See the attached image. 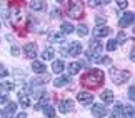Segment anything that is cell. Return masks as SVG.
I'll return each instance as SVG.
<instances>
[{
  "mask_svg": "<svg viewBox=\"0 0 135 118\" xmlns=\"http://www.w3.org/2000/svg\"><path fill=\"white\" fill-rule=\"evenodd\" d=\"M103 80H105V73L98 68H92V70L87 71V73H84L80 81L87 88H98V86H102Z\"/></svg>",
  "mask_w": 135,
  "mask_h": 118,
  "instance_id": "obj_1",
  "label": "cell"
},
{
  "mask_svg": "<svg viewBox=\"0 0 135 118\" xmlns=\"http://www.w3.org/2000/svg\"><path fill=\"white\" fill-rule=\"evenodd\" d=\"M8 18H10V25L15 27V28H20V25L25 23V17H23V13H22V8L17 7V5H12V7H10Z\"/></svg>",
  "mask_w": 135,
  "mask_h": 118,
  "instance_id": "obj_2",
  "label": "cell"
},
{
  "mask_svg": "<svg viewBox=\"0 0 135 118\" xmlns=\"http://www.w3.org/2000/svg\"><path fill=\"white\" fill-rule=\"evenodd\" d=\"M67 13H69V17L75 18V20L80 18L84 15V3L80 0H69V3H67Z\"/></svg>",
  "mask_w": 135,
  "mask_h": 118,
  "instance_id": "obj_3",
  "label": "cell"
},
{
  "mask_svg": "<svg viewBox=\"0 0 135 118\" xmlns=\"http://www.w3.org/2000/svg\"><path fill=\"white\" fill-rule=\"evenodd\" d=\"M102 50H103V45L98 40H90V48L85 52V57L90 61H97L98 57H100V53H102Z\"/></svg>",
  "mask_w": 135,
  "mask_h": 118,
  "instance_id": "obj_4",
  "label": "cell"
},
{
  "mask_svg": "<svg viewBox=\"0 0 135 118\" xmlns=\"http://www.w3.org/2000/svg\"><path fill=\"white\" fill-rule=\"evenodd\" d=\"M128 78H130V71H127V70L118 71V70H115V68H112V81H113L115 85L125 83Z\"/></svg>",
  "mask_w": 135,
  "mask_h": 118,
  "instance_id": "obj_5",
  "label": "cell"
},
{
  "mask_svg": "<svg viewBox=\"0 0 135 118\" xmlns=\"http://www.w3.org/2000/svg\"><path fill=\"white\" fill-rule=\"evenodd\" d=\"M133 18H135L133 12H125V13L122 15V18L118 20V27H120V28L130 27V25H133Z\"/></svg>",
  "mask_w": 135,
  "mask_h": 118,
  "instance_id": "obj_6",
  "label": "cell"
},
{
  "mask_svg": "<svg viewBox=\"0 0 135 118\" xmlns=\"http://www.w3.org/2000/svg\"><path fill=\"white\" fill-rule=\"evenodd\" d=\"M75 108V103H74V100H69V98H65V100H62L60 101V105H59V110H60V113H70L72 110Z\"/></svg>",
  "mask_w": 135,
  "mask_h": 118,
  "instance_id": "obj_7",
  "label": "cell"
},
{
  "mask_svg": "<svg viewBox=\"0 0 135 118\" xmlns=\"http://www.w3.org/2000/svg\"><path fill=\"white\" fill-rule=\"evenodd\" d=\"M67 55H70V57H79V55L82 53V43L79 42H72L70 43V47L65 50Z\"/></svg>",
  "mask_w": 135,
  "mask_h": 118,
  "instance_id": "obj_8",
  "label": "cell"
},
{
  "mask_svg": "<svg viewBox=\"0 0 135 118\" xmlns=\"http://www.w3.org/2000/svg\"><path fill=\"white\" fill-rule=\"evenodd\" d=\"M92 115L95 116V118H103L107 115V108H105V105L103 103H97V105H93L92 106Z\"/></svg>",
  "mask_w": 135,
  "mask_h": 118,
  "instance_id": "obj_9",
  "label": "cell"
},
{
  "mask_svg": "<svg viewBox=\"0 0 135 118\" xmlns=\"http://www.w3.org/2000/svg\"><path fill=\"white\" fill-rule=\"evenodd\" d=\"M23 52H25V55H27L28 58H35L38 55V47L35 43H27L23 47Z\"/></svg>",
  "mask_w": 135,
  "mask_h": 118,
  "instance_id": "obj_10",
  "label": "cell"
},
{
  "mask_svg": "<svg viewBox=\"0 0 135 118\" xmlns=\"http://www.w3.org/2000/svg\"><path fill=\"white\" fill-rule=\"evenodd\" d=\"M77 100H79V103H82V105H90L92 100H93V95L89 93V91H79Z\"/></svg>",
  "mask_w": 135,
  "mask_h": 118,
  "instance_id": "obj_11",
  "label": "cell"
},
{
  "mask_svg": "<svg viewBox=\"0 0 135 118\" xmlns=\"http://www.w3.org/2000/svg\"><path fill=\"white\" fill-rule=\"evenodd\" d=\"M15 113H17V103L7 101V108L3 110V118H13Z\"/></svg>",
  "mask_w": 135,
  "mask_h": 118,
  "instance_id": "obj_12",
  "label": "cell"
},
{
  "mask_svg": "<svg viewBox=\"0 0 135 118\" xmlns=\"http://www.w3.org/2000/svg\"><path fill=\"white\" fill-rule=\"evenodd\" d=\"M93 33H95V37H97V38H102V37H108V35L112 33V30L108 28L107 25H98V27H95Z\"/></svg>",
  "mask_w": 135,
  "mask_h": 118,
  "instance_id": "obj_13",
  "label": "cell"
},
{
  "mask_svg": "<svg viewBox=\"0 0 135 118\" xmlns=\"http://www.w3.org/2000/svg\"><path fill=\"white\" fill-rule=\"evenodd\" d=\"M18 103L22 105V106H30V96H28V91H25V90H22V91H18Z\"/></svg>",
  "mask_w": 135,
  "mask_h": 118,
  "instance_id": "obj_14",
  "label": "cell"
},
{
  "mask_svg": "<svg viewBox=\"0 0 135 118\" xmlns=\"http://www.w3.org/2000/svg\"><path fill=\"white\" fill-rule=\"evenodd\" d=\"M30 7H32V10H35V12H44L47 8V3H45V0H32V2H30Z\"/></svg>",
  "mask_w": 135,
  "mask_h": 118,
  "instance_id": "obj_15",
  "label": "cell"
},
{
  "mask_svg": "<svg viewBox=\"0 0 135 118\" xmlns=\"http://www.w3.org/2000/svg\"><path fill=\"white\" fill-rule=\"evenodd\" d=\"M49 40L54 43H64L65 42V35L64 33H57V32H52L49 35Z\"/></svg>",
  "mask_w": 135,
  "mask_h": 118,
  "instance_id": "obj_16",
  "label": "cell"
},
{
  "mask_svg": "<svg viewBox=\"0 0 135 118\" xmlns=\"http://www.w3.org/2000/svg\"><path fill=\"white\" fill-rule=\"evenodd\" d=\"M65 68V61L64 60H55L54 63H52V71L54 73H62Z\"/></svg>",
  "mask_w": 135,
  "mask_h": 118,
  "instance_id": "obj_17",
  "label": "cell"
},
{
  "mask_svg": "<svg viewBox=\"0 0 135 118\" xmlns=\"http://www.w3.org/2000/svg\"><path fill=\"white\" fill-rule=\"evenodd\" d=\"M100 96H102V100H103V105H108V103H112V101H113V91L112 90H103Z\"/></svg>",
  "mask_w": 135,
  "mask_h": 118,
  "instance_id": "obj_18",
  "label": "cell"
},
{
  "mask_svg": "<svg viewBox=\"0 0 135 118\" xmlns=\"http://www.w3.org/2000/svg\"><path fill=\"white\" fill-rule=\"evenodd\" d=\"M32 70L35 71V73H45V71H47V66L42 63V61H33V63H32Z\"/></svg>",
  "mask_w": 135,
  "mask_h": 118,
  "instance_id": "obj_19",
  "label": "cell"
},
{
  "mask_svg": "<svg viewBox=\"0 0 135 118\" xmlns=\"http://www.w3.org/2000/svg\"><path fill=\"white\" fill-rule=\"evenodd\" d=\"M45 105H49V95H47V93H42L40 100L37 101V105H35V110H42Z\"/></svg>",
  "mask_w": 135,
  "mask_h": 118,
  "instance_id": "obj_20",
  "label": "cell"
},
{
  "mask_svg": "<svg viewBox=\"0 0 135 118\" xmlns=\"http://www.w3.org/2000/svg\"><path fill=\"white\" fill-rule=\"evenodd\" d=\"M42 111H44L45 118H55V108H54V106H52L50 103H49V105H45L44 108H42Z\"/></svg>",
  "mask_w": 135,
  "mask_h": 118,
  "instance_id": "obj_21",
  "label": "cell"
},
{
  "mask_svg": "<svg viewBox=\"0 0 135 118\" xmlns=\"http://www.w3.org/2000/svg\"><path fill=\"white\" fill-rule=\"evenodd\" d=\"M60 30H62V33L64 35H69V33H72L74 32V25L72 23H69V22H62V25H60Z\"/></svg>",
  "mask_w": 135,
  "mask_h": 118,
  "instance_id": "obj_22",
  "label": "cell"
},
{
  "mask_svg": "<svg viewBox=\"0 0 135 118\" xmlns=\"http://www.w3.org/2000/svg\"><path fill=\"white\" fill-rule=\"evenodd\" d=\"M120 118H133V105H127L122 110V116Z\"/></svg>",
  "mask_w": 135,
  "mask_h": 118,
  "instance_id": "obj_23",
  "label": "cell"
},
{
  "mask_svg": "<svg viewBox=\"0 0 135 118\" xmlns=\"http://www.w3.org/2000/svg\"><path fill=\"white\" fill-rule=\"evenodd\" d=\"M55 86H65V85H70V76H59L55 81H54Z\"/></svg>",
  "mask_w": 135,
  "mask_h": 118,
  "instance_id": "obj_24",
  "label": "cell"
},
{
  "mask_svg": "<svg viewBox=\"0 0 135 118\" xmlns=\"http://www.w3.org/2000/svg\"><path fill=\"white\" fill-rule=\"evenodd\" d=\"M54 57H55V52H54V48H52V47H49V48L44 50L42 60H54Z\"/></svg>",
  "mask_w": 135,
  "mask_h": 118,
  "instance_id": "obj_25",
  "label": "cell"
},
{
  "mask_svg": "<svg viewBox=\"0 0 135 118\" xmlns=\"http://www.w3.org/2000/svg\"><path fill=\"white\" fill-rule=\"evenodd\" d=\"M80 68H82V65L79 63V61H74V63L69 65V73L70 75H77L80 71Z\"/></svg>",
  "mask_w": 135,
  "mask_h": 118,
  "instance_id": "obj_26",
  "label": "cell"
},
{
  "mask_svg": "<svg viewBox=\"0 0 135 118\" xmlns=\"http://www.w3.org/2000/svg\"><path fill=\"white\" fill-rule=\"evenodd\" d=\"M77 32H79L80 37H85V35L89 33V27H87V25H84V23H80L79 27H77Z\"/></svg>",
  "mask_w": 135,
  "mask_h": 118,
  "instance_id": "obj_27",
  "label": "cell"
},
{
  "mask_svg": "<svg viewBox=\"0 0 135 118\" xmlns=\"http://www.w3.org/2000/svg\"><path fill=\"white\" fill-rule=\"evenodd\" d=\"M112 0H89V7H98L102 3H110Z\"/></svg>",
  "mask_w": 135,
  "mask_h": 118,
  "instance_id": "obj_28",
  "label": "cell"
},
{
  "mask_svg": "<svg viewBox=\"0 0 135 118\" xmlns=\"http://www.w3.org/2000/svg\"><path fill=\"white\" fill-rule=\"evenodd\" d=\"M97 63H100V65H110L112 63V58L110 57H98Z\"/></svg>",
  "mask_w": 135,
  "mask_h": 118,
  "instance_id": "obj_29",
  "label": "cell"
},
{
  "mask_svg": "<svg viewBox=\"0 0 135 118\" xmlns=\"http://www.w3.org/2000/svg\"><path fill=\"white\" fill-rule=\"evenodd\" d=\"M115 2H117V8L118 10H125L128 7V2H127V0H115Z\"/></svg>",
  "mask_w": 135,
  "mask_h": 118,
  "instance_id": "obj_30",
  "label": "cell"
},
{
  "mask_svg": "<svg viewBox=\"0 0 135 118\" xmlns=\"http://www.w3.org/2000/svg\"><path fill=\"white\" fill-rule=\"evenodd\" d=\"M117 40H110V42H107V45H105V48L107 50H110V52H113V50H115L117 48Z\"/></svg>",
  "mask_w": 135,
  "mask_h": 118,
  "instance_id": "obj_31",
  "label": "cell"
},
{
  "mask_svg": "<svg viewBox=\"0 0 135 118\" xmlns=\"http://www.w3.org/2000/svg\"><path fill=\"white\" fill-rule=\"evenodd\" d=\"M2 86H3V90L5 91H10V90H13V81H3V83H2Z\"/></svg>",
  "mask_w": 135,
  "mask_h": 118,
  "instance_id": "obj_32",
  "label": "cell"
},
{
  "mask_svg": "<svg viewBox=\"0 0 135 118\" xmlns=\"http://www.w3.org/2000/svg\"><path fill=\"white\" fill-rule=\"evenodd\" d=\"M7 100H8V96H7V91H2V90H0V105H2V103H7Z\"/></svg>",
  "mask_w": 135,
  "mask_h": 118,
  "instance_id": "obj_33",
  "label": "cell"
},
{
  "mask_svg": "<svg viewBox=\"0 0 135 118\" xmlns=\"http://www.w3.org/2000/svg\"><path fill=\"white\" fill-rule=\"evenodd\" d=\"M10 53H12L13 57H18V55H20V48L17 47V45H12V47H10Z\"/></svg>",
  "mask_w": 135,
  "mask_h": 118,
  "instance_id": "obj_34",
  "label": "cell"
},
{
  "mask_svg": "<svg viewBox=\"0 0 135 118\" xmlns=\"http://www.w3.org/2000/svg\"><path fill=\"white\" fill-rule=\"evenodd\" d=\"M7 75H8V70L5 68V66H3L2 63H0V78H5Z\"/></svg>",
  "mask_w": 135,
  "mask_h": 118,
  "instance_id": "obj_35",
  "label": "cell"
},
{
  "mask_svg": "<svg viewBox=\"0 0 135 118\" xmlns=\"http://www.w3.org/2000/svg\"><path fill=\"white\" fill-rule=\"evenodd\" d=\"M125 40H127L125 32H120V33H118V37H117V43H122V42H125Z\"/></svg>",
  "mask_w": 135,
  "mask_h": 118,
  "instance_id": "obj_36",
  "label": "cell"
},
{
  "mask_svg": "<svg viewBox=\"0 0 135 118\" xmlns=\"http://www.w3.org/2000/svg\"><path fill=\"white\" fill-rule=\"evenodd\" d=\"M128 98H130L132 101L135 100V88H133V85L130 86V88H128Z\"/></svg>",
  "mask_w": 135,
  "mask_h": 118,
  "instance_id": "obj_37",
  "label": "cell"
},
{
  "mask_svg": "<svg viewBox=\"0 0 135 118\" xmlns=\"http://www.w3.org/2000/svg\"><path fill=\"white\" fill-rule=\"evenodd\" d=\"M95 22H97V27H98V25H105V18H103V17H97Z\"/></svg>",
  "mask_w": 135,
  "mask_h": 118,
  "instance_id": "obj_38",
  "label": "cell"
},
{
  "mask_svg": "<svg viewBox=\"0 0 135 118\" xmlns=\"http://www.w3.org/2000/svg\"><path fill=\"white\" fill-rule=\"evenodd\" d=\"M50 17H54V18H55V17H59V12H57V10H54V12L50 13Z\"/></svg>",
  "mask_w": 135,
  "mask_h": 118,
  "instance_id": "obj_39",
  "label": "cell"
},
{
  "mask_svg": "<svg viewBox=\"0 0 135 118\" xmlns=\"http://www.w3.org/2000/svg\"><path fill=\"white\" fill-rule=\"evenodd\" d=\"M17 118H27V113H25V111H23V113H18Z\"/></svg>",
  "mask_w": 135,
  "mask_h": 118,
  "instance_id": "obj_40",
  "label": "cell"
},
{
  "mask_svg": "<svg viewBox=\"0 0 135 118\" xmlns=\"http://www.w3.org/2000/svg\"><path fill=\"white\" fill-rule=\"evenodd\" d=\"M130 60H132V61L135 60V52H133V48H132V52H130Z\"/></svg>",
  "mask_w": 135,
  "mask_h": 118,
  "instance_id": "obj_41",
  "label": "cell"
},
{
  "mask_svg": "<svg viewBox=\"0 0 135 118\" xmlns=\"http://www.w3.org/2000/svg\"><path fill=\"white\" fill-rule=\"evenodd\" d=\"M0 118H3V111L2 110H0Z\"/></svg>",
  "mask_w": 135,
  "mask_h": 118,
  "instance_id": "obj_42",
  "label": "cell"
},
{
  "mask_svg": "<svg viewBox=\"0 0 135 118\" xmlns=\"http://www.w3.org/2000/svg\"><path fill=\"white\" fill-rule=\"evenodd\" d=\"M55 2H59V3H62V2H64V0H55Z\"/></svg>",
  "mask_w": 135,
  "mask_h": 118,
  "instance_id": "obj_43",
  "label": "cell"
},
{
  "mask_svg": "<svg viewBox=\"0 0 135 118\" xmlns=\"http://www.w3.org/2000/svg\"><path fill=\"white\" fill-rule=\"evenodd\" d=\"M0 27H2V23H0Z\"/></svg>",
  "mask_w": 135,
  "mask_h": 118,
  "instance_id": "obj_44",
  "label": "cell"
}]
</instances>
